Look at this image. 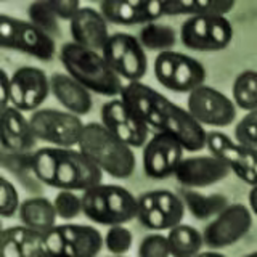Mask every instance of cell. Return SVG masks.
I'll return each mask as SVG.
<instances>
[{"mask_svg": "<svg viewBox=\"0 0 257 257\" xmlns=\"http://www.w3.org/2000/svg\"><path fill=\"white\" fill-rule=\"evenodd\" d=\"M120 98L139 114L148 128L174 135L183 145L185 151L198 153L206 148V128L196 122L187 109L153 87L143 82H128L124 85Z\"/></svg>", "mask_w": 257, "mask_h": 257, "instance_id": "obj_1", "label": "cell"}, {"mask_svg": "<svg viewBox=\"0 0 257 257\" xmlns=\"http://www.w3.org/2000/svg\"><path fill=\"white\" fill-rule=\"evenodd\" d=\"M31 172L48 187L71 191H85L103 179V172L79 148H39L32 153Z\"/></svg>", "mask_w": 257, "mask_h": 257, "instance_id": "obj_2", "label": "cell"}, {"mask_svg": "<svg viewBox=\"0 0 257 257\" xmlns=\"http://www.w3.org/2000/svg\"><path fill=\"white\" fill-rule=\"evenodd\" d=\"M60 61L68 74L82 84L88 92L108 98H116L122 93V79L104 60L103 53L74 42H66L60 48Z\"/></svg>", "mask_w": 257, "mask_h": 257, "instance_id": "obj_3", "label": "cell"}, {"mask_svg": "<svg viewBox=\"0 0 257 257\" xmlns=\"http://www.w3.org/2000/svg\"><path fill=\"white\" fill-rule=\"evenodd\" d=\"M77 148L112 179H128L137 167L134 148L120 142L101 122L85 124Z\"/></svg>", "mask_w": 257, "mask_h": 257, "instance_id": "obj_4", "label": "cell"}, {"mask_svg": "<svg viewBox=\"0 0 257 257\" xmlns=\"http://www.w3.org/2000/svg\"><path fill=\"white\" fill-rule=\"evenodd\" d=\"M139 201L120 185L98 183L82 191V214L98 225H125L137 219Z\"/></svg>", "mask_w": 257, "mask_h": 257, "instance_id": "obj_5", "label": "cell"}, {"mask_svg": "<svg viewBox=\"0 0 257 257\" xmlns=\"http://www.w3.org/2000/svg\"><path fill=\"white\" fill-rule=\"evenodd\" d=\"M0 47L31 55L42 61L53 60L56 52V44L52 36L34 26L31 21L13 18L5 13L0 15Z\"/></svg>", "mask_w": 257, "mask_h": 257, "instance_id": "obj_6", "label": "cell"}, {"mask_svg": "<svg viewBox=\"0 0 257 257\" xmlns=\"http://www.w3.org/2000/svg\"><path fill=\"white\" fill-rule=\"evenodd\" d=\"M48 257H98L104 246L101 233L82 223H61L45 233Z\"/></svg>", "mask_w": 257, "mask_h": 257, "instance_id": "obj_7", "label": "cell"}, {"mask_svg": "<svg viewBox=\"0 0 257 257\" xmlns=\"http://www.w3.org/2000/svg\"><path fill=\"white\" fill-rule=\"evenodd\" d=\"M155 77L167 90L191 93L204 85L206 68L196 58L179 52H161L155 60Z\"/></svg>", "mask_w": 257, "mask_h": 257, "instance_id": "obj_8", "label": "cell"}, {"mask_svg": "<svg viewBox=\"0 0 257 257\" xmlns=\"http://www.w3.org/2000/svg\"><path fill=\"white\" fill-rule=\"evenodd\" d=\"M37 140L56 148H77L85 124L64 109L40 108L29 116Z\"/></svg>", "mask_w": 257, "mask_h": 257, "instance_id": "obj_9", "label": "cell"}, {"mask_svg": "<svg viewBox=\"0 0 257 257\" xmlns=\"http://www.w3.org/2000/svg\"><path fill=\"white\" fill-rule=\"evenodd\" d=\"M231 23L227 16H188L180 28L182 44L196 52H219L233 40Z\"/></svg>", "mask_w": 257, "mask_h": 257, "instance_id": "obj_10", "label": "cell"}, {"mask_svg": "<svg viewBox=\"0 0 257 257\" xmlns=\"http://www.w3.org/2000/svg\"><path fill=\"white\" fill-rule=\"evenodd\" d=\"M103 56L120 79L128 82H142L148 69V56L139 37L127 32L111 34L103 48Z\"/></svg>", "mask_w": 257, "mask_h": 257, "instance_id": "obj_11", "label": "cell"}, {"mask_svg": "<svg viewBox=\"0 0 257 257\" xmlns=\"http://www.w3.org/2000/svg\"><path fill=\"white\" fill-rule=\"evenodd\" d=\"M252 227V212L247 206L235 203L228 204L206 225L203 231L204 244L212 251L236 244Z\"/></svg>", "mask_w": 257, "mask_h": 257, "instance_id": "obj_12", "label": "cell"}, {"mask_svg": "<svg viewBox=\"0 0 257 257\" xmlns=\"http://www.w3.org/2000/svg\"><path fill=\"white\" fill-rule=\"evenodd\" d=\"M187 111L203 127H227L236 119L233 100L206 84L188 93Z\"/></svg>", "mask_w": 257, "mask_h": 257, "instance_id": "obj_13", "label": "cell"}, {"mask_svg": "<svg viewBox=\"0 0 257 257\" xmlns=\"http://www.w3.org/2000/svg\"><path fill=\"white\" fill-rule=\"evenodd\" d=\"M100 122L131 148H143L148 142V125L120 96L109 98L103 104Z\"/></svg>", "mask_w": 257, "mask_h": 257, "instance_id": "obj_14", "label": "cell"}, {"mask_svg": "<svg viewBox=\"0 0 257 257\" xmlns=\"http://www.w3.org/2000/svg\"><path fill=\"white\" fill-rule=\"evenodd\" d=\"M206 148L212 156L228 166L230 172L239 177L244 183L257 185V150L239 145L222 132H207Z\"/></svg>", "mask_w": 257, "mask_h": 257, "instance_id": "obj_15", "label": "cell"}, {"mask_svg": "<svg viewBox=\"0 0 257 257\" xmlns=\"http://www.w3.org/2000/svg\"><path fill=\"white\" fill-rule=\"evenodd\" d=\"M183 145L171 134L156 132L143 147V171L150 179H166L174 175L183 161Z\"/></svg>", "mask_w": 257, "mask_h": 257, "instance_id": "obj_16", "label": "cell"}, {"mask_svg": "<svg viewBox=\"0 0 257 257\" xmlns=\"http://www.w3.org/2000/svg\"><path fill=\"white\" fill-rule=\"evenodd\" d=\"M50 76L34 66L18 68L12 74L10 106L23 112H36L50 95Z\"/></svg>", "mask_w": 257, "mask_h": 257, "instance_id": "obj_17", "label": "cell"}, {"mask_svg": "<svg viewBox=\"0 0 257 257\" xmlns=\"http://www.w3.org/2000/svg\"><path fill=\"white\" fill-rule=\"evenodd\" d=\"M230 174L228 166L219 158L209 156H191L183 158L175 171V179L187 190L206 188L227 179Z\"/></svg>", "mask_w": 257, "mask_h": 257, "instance_id": "obj_18", "label": "cell"}, {"mask_svg": "<svg viewBox=\"0 0 257 257\" xmlns=\"http://www.w3.org/2000/svg\"><path fill=\"white\" fill-rule=\"evenodd\" d=\"M98 10L108 23L134 26L155 23L164 16V0L150 2H125V0H103Z\"/></svg>", "mask_w": 257, "mask_h": 257, "instance_id": "obj_19", "label": "cell"}, {"mask_svg": "<svg viewBox=\"0 0 257 257\" xmlns=\"http://www.w3.org/2000/svg\"><path fill=\"white\" fill-rule=\"evenodd\" d=\"M72 42L90 48L95 52H103L109 39L108 21L100 10L92 7H82L69 23Z\"/></svg>", "mask_w": 257, "mask_h": 257, "instance_id": "obj_20", "label": "cell"}, {"mask_svg": "<svg viewBox=\"0 0 257 257\" xmlns=\"http://www.w3.org/2000/svg\"><path fill=\"white\" fill-rule=\"evenodd\" d=\"M0 257H48L45 233L24 225H13L2 231Z\"/></svg>", "mask_w": 257, "mask_h": 257, "instance_id": "obj_21", "label": "cell"}, {"mask_svg": "<svg viewBox=\"0 0 257 257\" xmlns=\"http://www.w3.org/2000/svg\"><path fill=\"white\" fill-rule=\"evenodd\" d=\"M0 112H2V128H0L2 148L8 153H31L37 143V137L31 127L29 117L13 106Z\"/></svg>", "mask_w": 257, "mask_h": 257, "instance_id": "obj_22", "label": "cell"}, {"mask_svg": "<svg viewBox=\"0 0 257 257\" xmlns=\"http://www.w3.org/2000/svg\"><path fill=\"white\" fill-rule=\"evenodd\" d=\"M50 92L64 111L76 116H85L92 111V92L72 79L68 72H55L50 76Z\"/></svg>", "mask_w": 257, "mask_h": 257, "instance_id": "obj_23", "label": "cell"}, {"mask_svg": "<svg viewBox=\"0 0 257 257\" xmlns=\"http://www.w3.org/2000/svg\"><path fill=\"white\" fill-rule=\"evenodd\" d=\"M18 215L21 225L40 233H47L53 227H56V219H58L53 201L44 196H34L24 199L21 203Z\"/></svg>", "mask_w": 257, "mask_h": 257, "instance_id": "obj_24", "label": "cell"}, {"mask_svg": "<svg viewBox=\"0 0 257 257\" xmlns=\"http://www.w3.org/2000/svg\"><path fill=\"white\" fill-rule=\"evenodd\" d=\"M235 8L227 0H164V16H225Z\"/></svg>", "mask_w": 257, "mask_h": 257, "instance_id": "obj_25", "label": "cell"}, {"mask_svg": "<svg viewBox=\"0 0 257 257\" xmlns=\"http://www.w3.org/2000/svg\"><path fill=\"white\" fill-rule=\"evenodd\" d=\"M171 257H195L204 246L203 233L191 225H175L167 233Z\"/></svg>", "mask_w": 257, "mask_h": 257, "instance_id": "obj_26", "label": "cell"}, {"mask_svg": "<svg viewBox=\"0 0 257 257\" xmlns=\"http://www.w3.org/2000/svg\"><path fill=\"white\" fill-rule=\"evenodd\" d=\"M182 199L185 203V207H188L190 214L198 220L214 219L215 215H219L228 206V199L222 195L204 196L195 190L187 188L182 193Z\"/></svg>", "mask_w": 257, "mask_h": 257, "instance_id": "obj_27", "label": "cell"}, {"mask_svg": "<svg viewBox=\"0 0 257 257\" xmlns=\"http://www.w3.org/2000/svg\"><path fill=\"white\" fill-rule=\"evenodd\" d=\"M235 106L246 112L257 109V71L246 69L235 77L231 87Z\"/></svg>", "mask_w": 257, "mask_h": 257, "instance_id": "obj_28", "label": "cell"}, {"mask_svg": "<svg viewBox=\"0 0 257 257\" xmlns=\"http://www.w3.org/2000/svg\"><path fill=\"white\" fill-rule=\"evenodd\" d=\"M139 40L143 45V48L156 50L161 53V52L171 50L175 45L177 34L171 26L155 21V23H148V24H145V26H142L139 32Z\"/></svg>", "mask_w": 257, "mask_h": 257, "instance_id": "obj_29", "label": "cell"}, {"mask_svg": "<svg viewBox=\"0 0 257 257\" xmlns=\"http://www.w3.org/2000/svg\"><path fill=\"white\" fill-rule=\"evenodd\" d=\"M139 201V212H137V219L139 222L150 230H171L172 225L169 222L167 217L163 214V211L156 206L155 201V191H147L137 198Z\"/></svg>", "mask_w": 257, "mask_h": 257, "instance_id": "obj_30", "label": "cell"}, {"mask_svg": "<svg viewBox=\"0 0 257 257\" xmlns=\"http://www.w3.org/2000/svg\"><path fill=\"white\" fill-rule=\"evenodd\" d=\"M28 16L29 21L34 26L42 29L53 39L60 34V20L52 12L50 5H48V0H39V2L31 4L28 8Z\"/></svg>", "mask_w": 257, "mask_h": 257, "instance_id": "obj_31", "label": "cell"}, {"mask_svg": "<svg viewBox=\"0 0 257 257\" xmlns=\"http://www.w3.org/2000/svg\"><path fill=\"white\" fill-rule=\"evenodd\" d=\"M155 201L156 206L171 222L172 228L175 225L182 223V219L185 215V203L179 195H175V193L169 190H158L155 191Z\"/></svg>", "mask_w": 257, "mask_h": 257, "instance_id": "obj_32", "label": "cell"}, {"mask_svg": "<svg viewBox=\"0 0 257 257\" xmlns=\"http://www.w3.org/2000/svg\"><path fill=\"white\" fill-rule=\"evenodd\" d=\"M104 247L112 255H125L134 244V235L125 225H112L104 233Z\"/></svg>", "mask_w": 257, "mask_h": 257, "instance_id": "obj_33", "label": "cell"}, {"mask_svg": "<svg viewBox=\"0 0 257 257\" xmlns=\"http://www.w3.org/2000/svg\"><path fill=\"white\" fill-rule=\"evenodd\" d=\"M53 206L58 219L72 220L82 214V195L71 190H60L53 199Z\"/></svg>", "mask_w": 257, "mask_h": 257, "instance_id": "obj_34", "label": "cell"}, {"mask_svg": "<svg viewBox=\"0 0 257 257\" xmlns=\"http://www.w3.org/2000/svg\"><path fill=\"white\" fill-rule=\"evenodd\" d=\"M21 203L23 201H20V193L16 187L7 177H2L0 179V215L4 219H10L20 212Z\"/></svg>", "mask_w": 257, "mask_h": 257, "instance_id": "obj_35", "label": "cell"}, {"mask_svg": "<svg viewBox=\"0 0 257 257\" xmlns=\"http://www.w3.org/2000/svg\"><path fill=\"white\" fill-rule=\"evenodd\" d=\"M235 140L239 145L257 150V109L246 112V116L235 127Z\"/></svg>", "mask_w": 257, "mask_h": 257, "instance_id": "obj_36", "label": "cell"}, {"mask_svg": "<svg viewBox=\"0 0 257 257\" xmlns=\"http://www.w3.org/2000/svg\"><path fill=\"white\" fill-rule=\"evenodd\" d=\"M139 257H171L167 236L161 233L145 236L139 246Z\"/></svg>", "mask_w": 257, "mask_h": 257, "instance_id": "obj_37", "label": "cell"}, {"mask_svg": "<svg viewBox=\"0 0 257 257\" xmlns=\"http://www.w3.org/2000/svg\"><path fill=\"white\" fill-rule=\"evenodd\" d=\"M52 12L56 15L58 20H66L71 23V20L77 15V12L82 8L77 0H48Z\"/></svg>", "mask_w": 257, "mask_h": 257, "instance_id": "obj_38", "label": "cell"}, {"mask_svg": "<svg viewBox=\"0 0 257 257\" xmlns=\"http://www.w3.org/2000/svg\"><path fill=\"white\" fill-rule=\"evenodd\" d=\"M10 93H12V74L7 69L0 71V111L10 108Z\"/></svg>", "mask_w": 257, "mask_h": 257, "instance_id": "obj_39", "label": "cell"}, {"mask_svg": "<svg viewBox=\"0 0 257 257\" xmlns=\"http://www.w3.org/2000/svg\"><path fill=\"white\" fill-rule=\"evenodd\" d=\"M249 209L251 212L257 215V185L251 188V193H249Z\"/></svg>", "mask_w": 257, "mask_h": 257, "instance_id": "obj_40", "label": "cell"}, {"mask_svg": "<svg viewBox=\"0 0 257 257\" xmlns=\"http://www.w3.org/2000/svg\"><path fill=\"white\" fill-rule=\"evenodd\" d=\"M195 257H225V255L220 254L219 251H206V252H199Z\"/></svg>", "mask_w": 257, "mask_h": 257, "instance_id": "obj_41", "label": "cell"}, {"mask_svg": "<svg viewBox=\"0 0 257 257\" xmlns=\"http://www.w3.org/2000/svg\"><path fill=\"white\" fill-rule=\"evenodd\" d=\"M243 257H257V251H255V252H251V254H246V255H243Z\"/></svg>", "mask_w": 257, "mask_h": 257, "instance_id": "obj_42", "label": "cell"}, {"mask_svg": "<svg viewBox=\"0 0 257 257\" xmlns=\"http://www.w3.org/2000/svg\"><path fill=\"white\" fill-rule=\"evenodd\" d=\"M114 257H116V255H114ZM119 257H125V255H119Z\"/></svg>", "mask_w": 257, "mask_h": 257, "instance_id": "obj_43", "label": "cell"}, {"mask_svg": "<svg viewBox=\"0 0 257 257\" xmlns=\"http://www.w3.org/2000/svg\"><path fill=\"white\" fill-rule=\"evenodd\" d=\"M112 257H114V255H112Z\"/></svg>", "mask_w": 257, "mask_h": 257, "instance_id": "obj_44", "label": "cell"}]
</instances>
